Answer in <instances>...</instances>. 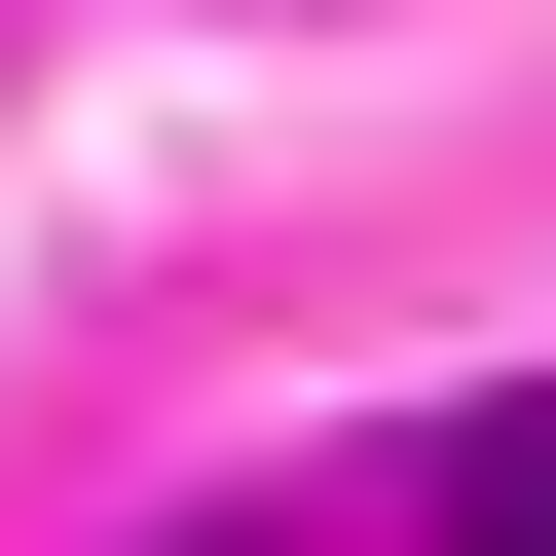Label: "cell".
Here are the masks:
<instances>
[{"mask_svg":"<svg viewBox=\"0 0 556 556\" xmlns=\"http://www.w3.org/2000/svg\"><path fill=\"white\" fill-rule=\"evenodd\" d=\"M445 556H556V371H519V408H445Z\"/></svg>","mask_w":556,"mask_h":556,"instance_id":"6da1fadb","label":"cell"},{"mask_svg":"<svg viewBox=\"0 0 556 556\" xmlns=\"http://www.w3.org/2000/svg\"><path fill=\"white\" fill-rule=\"evenodd\" d=\"M223 556H298V519H223Z\"/></svg>","mask_w":556,"mask_h":556,"instance_id":"7a4b0ae2","label":"cell"}]
</instances>
